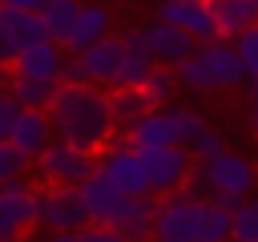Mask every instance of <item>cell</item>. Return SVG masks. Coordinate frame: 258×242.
<instances>
[{
    "mask_svg": "<svg viewBox=\"0 0 258 242\" xmlns=\"http://www.w3.org/2000/svg\"><path fill=\"white\" fill-rule=\"evenodd\" d=\"M36 230V186L16 177L0 186V242H20Z\"/></svg>",
    "mask_w": 258,
    "mask_h": 242,
    "instance_id": "cell-11",
    "label": "cell"
},
{
    "mask_svg": "<svg viewBox=\"0 0 258 242\" xmlns=\"http://www.w3.org/2000/svg\"><path fill=\"white\" fill-rule=\"evenodd\" d=\"M69 52L56 44V40H36L28 48H20L12 60H8V73L16 77H36V81H60V69H64Z\"/></svg>",
    "mask_w": 258,
    "mask_h": 242,
    "instance_id": "cell-12",
    "label": "cell"
},
{
    "mask_svg": "<svg viewBox=\"0 0 258 242\" xmlns=\"http://www.w3.org/2000/svg\"><path fill=\"white\" fill-rule=\"evenodd\" d=\"M36 16H40V24H44V36L56 40V44H64L69 28H73L77 16H81V0H48Z\"/></svg>",
    "mask_w": 258,
    "mask_h": 242,
    "instance_id": "cell-23",
    "label": "cell"
},
{
    "mask_svg": "<svg viewBox=\"0 0 258 242\" xmlns=\"http://www.w3.org/2000/svg\"><path fill=\"white\" fill-rule=\"evenodd\" d=\"M36 226H44L48 234L85 230L89 226V210L81 202V190L77 186H40L36 190Z\"/></svg>",
    "mask_w": 258,
    "mask_h": 242,
    "instance_id": "cell-8",
    "label": "cell"
},
{
    "mask_svg": "<svg viewBox=\"0 0 258 242\" xmlns=\"http://www.w3.org/2000/svg\"><path fill=\"white\" fill-rule=\"evenodd\" d=\"M109 28H113V12L105 8V4H81V16H77V24L69 28V36H64V52L73 56V52H81V48H89V44H97V40H105L109 36Z\"/></svg>",
    "mask_w": 258,
    "mask_h": 242,
    "instance_id": "cell-18",
    "label": "cell"
},
{
    "mask_svg": "<svg viewBox=\"0 0 258 242\" xmlns=\"http://www.w3.org/2000/svg\"><path fill=\"white\" fill-rule=\"evenodd\" d=\"M28 157L24 153H16L8 141H0V186H8V182H16V177H24L28 173Z\"/></svg>",
    "mask_w": 258,
    "mask_h": 242,
    "instance_id": "cell-30",
    "label": "cell"
},
{
    "mask_svg": "<svg viewBox=\"0 0 258 242\" xmlns=\"http://www.w3.org/2000/svg\"><path fill=\"white\" fill-rule=\"evenodd\" d=\"M48 141H56L52 121H48V109H20V113H16V125H12V133H8V145L32 161L36 153L48 149Z\"/></svg>",
    "mask_w": 258,
    "mask_h": 242,
    "instance_id": "cell-14",
    "label": "cell"
},
{
    "mask_svg": "<svg viewBox=\"0 0 258 242\" xmlns=\"http://www.w3.org/2000/svg\"><path fill=\"white\" fill-rule=\"evenodd\" d=\"M109 109H113V121H117V137H121L125 125H133L137 117L149 113L141 89H109Z\"/></svg>",
    "mask_w": 258,
    "mask_h": 242,
    "instance_id": "cell-26",
    "label": "cell"
},
{
    "mask_svg": "<svg viewBox=\"0 0 258 242\" xmlns=\"http://www.w3.org/2000/svg\"><path fill=\"white\" fill-rule=\"evenodd\" d=\"M153 206H157V198H125L113 218V230H121L129 242H149L153 238Z\"/></svg>",
    "mask_w": 258,
    "mask_h": 242,
    "instance_id": "cell-20",
    "label": "cell"
},
{
    "mask_svg": "<svg viewBox=\"0 0 258 242\" xmlns=\"http://www.w3.org/2000/svg\"><path fill=\"white\" fill-rule=\"evenodd\" d=\"M0 4H8V8H20V12H40L48 0H0Z\"/></svg>",
    "mask_w": 258,
    "mask_h": 242,
    "instance_id": "cell-33",
    "label": "cell"
},
{
    "mask_svg": "<svg viewBox=\"0 0 258 242\" xmlns=\"http://www.w3.org/2000/svg\"><path fill=\"white\" fill-rule=\"evenodd\" d=\"M77 190H81V202H85V210H89V226H113V218H117L125 194H121L101 169H93Z\"/></svg>",
    "mask_w": 258,
    "mask_h": 242,
    "instance_id": "cell-15",
    "label": "cell"
},
{
    "mask_svg": "<svg viewBox=\"0 0 258 242\" xmlns=\"http://www.w3.org/2000/svg\"><path fill=\"white\" fill-rule=\"evenodd\" d=\"M141 161H145V177H149V194L153 198H165V194L185 190V182L194 173V153L185 145L141 149Z\"/></svg>",
    "mask_w": 258,
    "mask_h": 242,
    "instance_id": "cell-9",
    "label": "cell"
},
{
    "mask_svg": "<svg viewBox=\"0 0 258 242\" xmlns=\"http://www.w3.org/2000/svg\"><path fill=\"white\" fill-rule=\"evenodd\" d=\"M81 242H129L121 230H113V226H85L81 230Z\"/></svg>",
    "mask_w": 258,
    "mask_h": 242,
    "instance_id": "cell-32",
    "label": "cell"
},
{
    "mask_svg": "<svg viewBox=\"0 0 258 242\" xmlns=\"http://www.w3.org/2000/svg\"><path fill=\"white\" fill-rule=\"evenodd\" d=\"M0 89H8V97H12L20 109H48L52 97H56V89H60V81H36V77H16V73H8V81H4Z\"/></svg>",
    "mask_w": 258,
    "mask_h": 242,
    "instance_id": "cell-22",
    "label": "cell"
},
{
    "mask_svg": "<svg viewBox=\"0 0 258 242\" xmlns=\"http://www.w3.org/2000/svg\"><path fill=\"white\" fill-rule=\"evenodd\" d=\"M36 40H44V24H40V16H36V12H20V8L0 4V52L12 60L20 48H28V44H36Z\"/></svg>",
    "mask_w": 258,
    "mask_h": 242,
    "instance_id": "cell-17",
    "label": "cell"
},
{
    "mask_svg": "<svg viewBox=\"0 0 258 242\" xmlns=\"http://www.w3.org/2000/svg\"><path fill=\"white\" fill-rule=\"evenodd\" d=\"M48 121L56 141H69L85 153H105L117 141L109 89H97V85H60L48 105Z\"/></svg>",
    "mask_w": 258,
    "mask_h": 242,
    "instance_id": "cell-1",
    "label": "cell"
},
{
    "mask_svg": "<svg viewBox=\"0 0 258 242\" xmlns=\"http://www.w3.org/2000/svg\"><path fill=\"white\" fill-rule=\"evenodd\" d=\"M250 129L258 137V85H250Z\"/></svg>",
    "mask_w": 258,
    "mask_h": 242,
    "instance_id": "cell-34",
    "label": "cell"
},
{
    "mask_svg": "<svg viewBox=\"0 0 258 242\" xmlns=\"http://www.w3.org/2000/svg\"><path fill=\"white\" fill-rule=\"evenodd\" d=\"M206 4H210V20H214L218 40H234L242 28H250L258 20V8L250 0H206Z\"/></svg>",
    "mask_w": 258,
    "mask_h": 242,
    "instance_id": "cell-21",
    "label": "cell"
},
{
    "mask_svg": "<svg viewBox=\"0 0 258 242\" xmlns=\"http://www.w3.org/2000/svg\"><path fill=\"white\" fill-rule=\"evenodd\" d=\"M177 85L194 93H214V89H238L246 81V69L234 52V40H202L177 69Z\"/></svg>",
    "mask_w": 258,
    "mask_h": 242,
    "instance_id": "cell-3",
    "label": "cell"
},
{
    "mask_svg": "<svg viewBox=\"0 0 258 242\" xmlns=\"http://www.w3.org/2000/svg\"><path fill=\"white\" fill-rule=\"evenodd\" d=\"M121 52H125L121 36L109 32L105 40H97V44H89V48H81V52H73V56L64 60L60 85H97V89H113L117 69H121Z\"/></svg>",
    "mask_w": 258,
    "mask_h": 242,
    "instance_id": "cell-5",
    "label": "cell"
},
{
    "mask_svg": "<svg viewBox=\"0 0 258 242\" xmlns=\"http://www.w3.org/2000/svg\"><path fill=\"white\" fill-rule=\"evenodd\" d=\"M230 242H258V198H242L230 210Z\"/></svg>",
    "mask_w": 258,
    "mask_h": 242,
    "instance_id": "cell-27",
    "label": "cell"
},
{
    "mask_svg": "<svg viewBox=\"0 0 258 242\" xmlns=\"http://www.w3.org/2000/svg\"><path fill=\"white\" fill-rule=\"evenodd\" d=\"M121 44H125V52H121V69H117V81H113V89H137L149 73H153V56H149V48H145V36H141V28H133V32H125L121 36Z\"/></svg>",
    "mask_w": 258,
    "mask_h": 242,
    "instance_id": "cell-19",
    "label": "cell"
},
{
    "mask_svg": "<svg viewBox=\"0 0 258 242\" xmlns=\"http://www.w3.org/2000/svg\"><path fill=\"white\" fill-rule=\"evenodd\" d=\"M40 186H81L93 169H97V153H85L69 141H48L44 153L32 157Z\"/></svg>",
    "mask_w": 258,
    "mask_h": 242,
    "instance_id": "cell-7",
    "label": "cell"
},
{
    "mask_svg": "<svg viewBox=\"0 0 258 242\" xmlns=\"http://www.w3.org/2000/svg\"><path fill=\"white\" fill-rule=\"evenodd\" d=\"M250 4H254V8H258V0H250Z\"/></svg>",
    "mask_w": 258,
    "mask_h": 242,
    "instance_id": "cell-37",
    "label": "cell"
},
{
    "mask_svg": "<svg viewBox=\"0 0 258 242\" xmlns=\"http://www.w3.org/2000/svg\"><path fill=\"white\" fill-rule=\"evenodd\" d=\"M234 52H238V60H242V69H246V81L258 85V20L234 36Z\"/></svg>",
    "mask_w": 258,
    "mask_h": 242,
    "instance_id": "cell-28",
    "label": "cell"
},
{
    "mask_svg": "<svg viewBox=\"0 0 258 242\" xmlns=\"http://www.w3.org/2000/svg\"><path fill=\"white\" fill-rule=\"evenodd\" d=\"M16 113H20V105L8 97V89H0V141H8V133L16 125Z\"/></svg>",
    "mask_w": 258,
    "mask_h": 242,
    "instance_id": "cell-31",
    "label": "cell"
},
{
    "mask_svg": "<svg viewBox=\"0 0 258 242\" xmlns=\"http://www.w3.org/2000/svg\"><path fill=\"white\" fill-rule=\"evenodd\" d=\"M97 169H101L125 198H153V194H149V177H145L141 149H133L129 141L117 137L105 153H97Z\"/></svg>",
    "mask_w": 258,
    "mask_h": 242,
    "instance_id": "cell-10",
    "label": "cell"
},
{
    "mask_svg": "<svg viewBox=\"0 0 258 242\" xmlns=\"http://www.w3.org/2000/svg\"><path fill=\"white\" fill-rule=\"evenodd\" d=\"M185 149L194 153V161H206V157L222 153V149H226V141H222V133H218L214 125H202V129L189 137V145H185Z\"/></svg>",
    "mask_w": 258,
    "mask_h": 242,
    "instance_id": "cell-29",
    "label": "cell"
},
{
    "mask_svg": "<svg viewBox=\"0 0 258 242\" xmlns=\"http://www.w3.org/2000/svg\"><path fill=\"white\" fill-rule=\"evenodd\" d=\"M230 210L234 206H222V202H206L202 198V210H198V242H230Z\"/></svg>",
    "mask_w": 258,
    "mask_h": 242,
    "instance_id": "cell-24",
    "label": "cell"
},
{
    "mask_svg": "<svg viewBox=\"0 0 258 242\" xmlns=\"http://www.w3.org/2000/svg\"><path fill=\"white\" fill-rule=\"evenodd\" d=\"M202 113H194L189 105H165V109H149L145 117H137L133 125L121 129V141H129L133 149H161V145H189V137L202 129Z\"/></svg>",
    "mask_w": 258,
    "mask_h": 242,
    "instance_id": "cell-4",
    "label": "cell"
},
{
    "mask_svg": "<svg viewBox=\"0 0 258 242\" xmlns=\"http://www.w3.org/2000/svg\"><path fill=\"white\" fill-rule=\"evenodd\" d=\"M48 242H81V230H56L48 234Z\"/></svg>",
    "mask_w": 258,
    "mask_h": 242,
    "instance_id": "cell-35",
    "label": "cell"
},
{
    "mask_svg": "<svg viewBox=\"0 0 258 242\" xmlns=\"http://www.w3.org/2000/svg\"><path fill=\"white\" fill-rule=\"evenodd\" d=\"M141 36H145L149 56H153L157 65H165V69H177V65L198 48V40H194L189 32H181L177 24H165V20L145 24V28H141Z\"/></svg>",
    "mask_w": 258,
    "mask_h": 242,
    "instance_id": "cell-13",
    "label": "cell"
},
{
    "mask_svg": "<svg viewBox=\"0 0 258 242\" xmlns=\"http://www.w3.org/2000/svg\"><path fill=\"white\" fill-rule=\"evenodd\" d=\"M198 210H202V198H194L189 190L157 198L149 242H198Z\"/></svg>",
    "mask_w": 258,
    "mask_h": 242,
    "instance_id": "cell-6",
    "label": "cell"
},
{
    "mask_svg": "<svg viewBox=\"0 0 258 242\" xmlns=\"http://www.w3.org/2000/svg\"><path fill=\"white\" fill-rule=\"evenodd\" d=\"M157 20L177 24V28H181V32H189L198 44L218 36V32H214L210 4H206V0H161V4H157Z\"/></svg>",
    "mask_w": 258,
    "mask_h": 242,
    "instance_id": "cell-16",
    "label": "cell"
},
{
    "mask_svg": "<svg viewBox=\"0 0 258 242\" xmlns=\"http://www.w3.org/2000/svg\"><path fill=\"white\" fill-rule=\"evenodd\" d=\"M137 89H141V97H145V105H149V109H165V105H173L177 73H173V69H165V65H153V73H149Z\"/></svg>",
    "mask_w": 258,
    "mask_h": 242,
    "instance_id": "cell-25",
    "label": "cell"
},
{
    "mask_svg": "<svg viewBox=\"0 0 258 242\" xmlns=\"http://www.w3.org/2000/svg\"><path fill=\"white\" fill-rule=\"evenodd\" d=\"M20 242H48V238H36V234H28V238H20Z\"/></svg>",
    "mask_w": 258,
    "mask_h": 242,
    "instance_id": "cell-36",
    "label": "cell"
},
{
    "mask_svg": "<svg viewBox=\"0 0 258 242\" xmlns=\"http://www.w3.org/2000/svg\"><path fill=\"white\" fill-rule=\"evenodd\" d=\"M254 186H258V165L234 149H222L206 161H194V173L185 182V190L194 198L222 202V206H238L242 198L254 194Z\"/></svg>",
    "mask_w": 258,
    "mask_h": 242,
    "instance_id": "cell-2",
    "label": "cell"
}]
</instances>
